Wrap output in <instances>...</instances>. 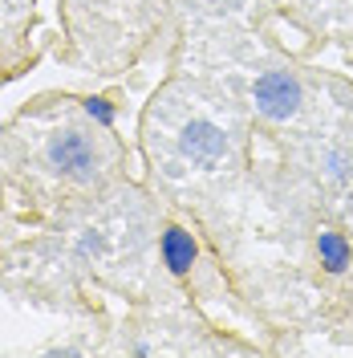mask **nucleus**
Listing matches in <instances>:
<instances>
[{"label": "nucleus", "mask_w": 353, "mask_h": 358, "mask_svg": "<svg viewBox=\"0 0 353 358\" xmlns=\"http://www.w3.org/2000/svg\"><path fill=\"white\" fill-rule=\"evenodd\" d=\"M301 102V86L288 78V73H264L256 82V106L268 114V118H288Z\"/></svg>", "instance_id": "1"}, {"label": "nucleus", "mask_w": 353, "mask_h": 358, "mask_svg": "<svg viewBox=\"0 0 353 358\" xmlns=\"http://www.w3.org/2000/svg\"><path fill=\"white\" fill-rule=\"evenodd\" d=\"M183 151L195 159V163H216L223 151V134L216 127H207V122H195V127H187V134H183Z\"/></svg>", "instance_id": "2"}, {"label": "nucleus", "mask_w": 353, "mask_h": 358, "mask_svg": "<svg viewBox=\"0 0 353 358\" xmlns=\"http://www.w3.org/2000/svg\"><path fill=\"white\" fill-rule=\"evenodd\" d=\"M49 159L57 163V167H66V171H86L89 159H93V151H89V143L82 138V134H61L53 147H49Z\"/></svg>", "instance_id": "3"}, {"label": "nucleus", "mask_w": 353, "mask_h": 358, "mask_svg": "<svg viewBox=\"0 0 353 358\" xmlns=\"http://www.w3.org/2000/svg\"><path fill=\"white\" fill-rule=\"evenodd\" d=\"M163 261L171 273H187L191 261H195V241L183 232V228H171L167 236H163Z\"/></svg>", "instance_id": "4"}, {"label": "nucleus", "mask_w": 353, "mask_h": 358, "mask_svg": "<svg viewBox=\"0 0 353 358\" xmlns=\"http://www.w3.org/2000/svg\"><path fill=\"white\" fill-rule=\"evenodd\" d=\"M317 248H321V265L333 268V273H341V268L350 265V245H345L337 232H321Z\"/></svg>", "instance_id": "5"}, {"label": "nucleus", "mask_w": 353, "mask_h": 358, "mask_svg": "<svg viewBox=\"0 0 353 358\" xmlns=\"http://www.w3.org/2000/svg\"><path fill=\"white\" fill-rule=\"evenodd\" d=\"M86 110L93 114L98 122H114V110L106 106V102H102V98H89V102H86Z\"/></svg>", "instance_id": "6"}]
</instances>
